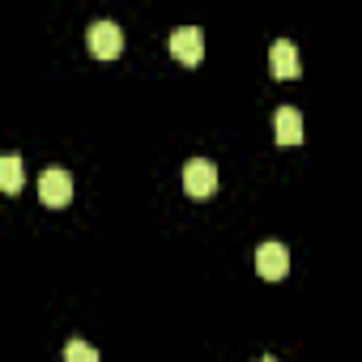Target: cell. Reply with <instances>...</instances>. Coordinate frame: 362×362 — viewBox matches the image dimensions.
Instances as JSON below:
<instances>
[{
    "label": "cell",
    "instance_id": "cell-4",
    "mask_svg": "<svg viewBox=\"0 0 362 362\" xmlns=\"http://www.w3.org/2000/svg\"><path fill=\"white\" fill-rule=\"evenodd\" d=\"M166 47H170V56H175V60H184V64H201V56H205V35H201L197 26H184V30H175V35L166 39Z\"/></svg>",
    "mask_w": 362,
    "mask_h": 362
},
{
    "label": "cell",
    "instance_id": "cell-7",
    "mask_svg": "<svg viewBox=\"0 0 362 362\" xmlns=\"http://www.w3.org/2000/svg\"><path fill=\"white\" fill-rule=\"evenodd\" d=\"M273 136H277V145H303V115L294 107H281L273 115Z\"/></svg>",
    "mask_w": 362,
    "mask_h": 362
},
{
    "label": "cell",
    "instance_id": "cell-9",
    "mask_svg": "<svg viewBox=\"0 0 362 362\" xmlns=\"http://www.w3.org/2000/svg\"><path fill=\"white\" fill-rule=\"evenodd\" d=\"M64 362H98V354H94V345H86V341H69L64 345Z\"/></svg>",
    "mask_w": 362,
    "mask_h": 362
},
{
    "label": "cell",
    "instance_id": "cell-8",
    "mask_svg": "<svg viewBox=\"0 0 362 362\" xmlns=\"http://www.w3.org/2000/svg\"><path fill=\"white\" fill-rule=\"evenodd\" d=\"M0 188H5V192H22V158L18 153L0 158Z\"/></svg>",
    "mask_w": 362,
    "mask_h": 362
},
{
    "label": "cell",
    "instance_id": "cell-3",
    "mask_svg": "<svg viewBox=\"0 0 362 362\" xmlns=\"http://www.w3.org/2000/svg\"><path fill=\"white\" fill-rule=\"evenodd\" d=\"M86 39H90V56L94 60H115L124 52V35H119L115 22H94Z\"/></svg>",
    "mask_w": 362,
    "mask_h": 362
},
{
    "label": "cell",
    "instance_id": "cell-6",
    "mask_svg": "<svg viewBox=\"0 0 362 362\" xmlns=\"http://www.w3.org/2000/svg\"><path fill=\"white\" fill-rule=\"evenodd\" d=\"M256 273H260L264 281H281V277L290 273V252H286L281 243H260V252H256Z\"/></svg>",
    "mask_w": 362,
    "mask_h": 362
},
{
    "label": "cell",
    "instance_id": "cell-1",
    "mask_svg": "<svg viewBox=\"0 0 362 362\" xmlns=\"http://www.w3.org/2000/svg\"><path fill=\"white\" fill-rule=\"evenodd\" d=\"M39 201H43L47 209H64V205L73 201V175H69L64 166H47V170L39 175Z\"/></svg>",
    "mask_w": 362,
    "mask_h": 362
},
{
    "label": "cell",
    "instance_id": "cell-2",
    "mask_svg": "<svg viewBox=\"0 0 362 362\" xmlns=\"http://www.w3.org/2000/svg\"><path fill=\"white\" fill-rule=\"evenodd\" d=\"M184 188H188V197H214V188H218V166L209 162V158H192L188 166H184Z\"/></svg>",
    "mask_w": 362,
    "mask_h": 362
},
{
    "label": "cell",
    "instance_id": "cell-10",
    "mask_svg": "<svg viewBox=\"0 0 362 362\" xmlns=\"http://www.w3.org/2000/svg\"><path fill=\"white\" fill-rule=\"evenodd\" d=\"M260 362H277V358H260Z\"/></svg>",
    "mask_w": 362,
    "mask_h": 362
},
{
    "label": "cell",
    "instance_id": "cell-5",
    "mask_svg": "<svg viewBox=\"0 0 362 362\" xmlns=\"http://www.w3.org/2000/svg\"><path fill=\"white\" fill-rule=\"evenodd\" d=\"M269 73L277 77V81H294L303 69H298V47L290 43V39H277L273 47H269Z\"/></svg>",
    "mask_w": 362,
    "mask_h": 362
}]
</instances>
